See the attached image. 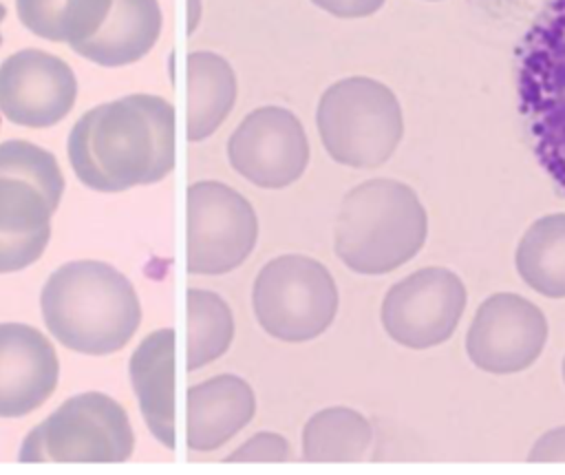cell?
<instances>
[{"label": "cell", "instance_id": "cell-18", "mask_svg": "<svg viewBox=\"0 0 565 475\" xmlns=\"http://www.w3.org/2000/svg\"><path fill=\"white\" fill-rule=\"evenodd\" d=\"M232 64L214 51L188 55V139L201 141L216 133L236 102Z\"/></svg>", "mask_w": 565, "mask_h": 475}, {"label": "cell", "instance_id": "cell-13", "mask_svg": "<svg viewBox=\"0 0 565 475\" xmlns=\"http://www.w3.org/2000/svg\"><path fill=\"white\" fill-rule=\"evenodd\" d=\"M77 97L73 68L42 49H22L0 64V113L26 128L62 122Z\"/></svg>", "mask_w": 565, "mask_h": 475}, {"label": "cell", "instance_id": "cell-17", "mask_svg": "<svg viewBox=\"0 0 565 475\" xmlns=\"http://www.w3.org/2000/svg\"><path fill=\"white\" fill-rule=\"evenodd\" d=\"M161 22L157 0H113L104 24L71 49L99 66H126L150 53L159 40Z\"/></svg>", "mask_w": 565, "mask_h": 475}, {"label": "cell", "instance_id": "cell-9", "mask_svg": "<svg viewBox=\"0 0 565 475\" xmlns=\"http://www.w3.org/2000/svg\"><path fill=\"white\" fill-rule=\"evenodd\" d=\"M258 241L252 203L221 181L188 188V272L218 276L236 270Z\"/></svg>", "mask_w": 565, "mask_h": 475}, {"label": "cell", "instance_id": "cell-8", "mask_svg": "<svg viewBox=\"0 0 565 475\" xmlns=\"http://www.w3.org/2000/svg\"><path fill=\"white\" fill-rule=\"evenodd\" d=\"M252 307L258 325L271 338L307 342L333 323L338 287L329 270L316 258L282 254L258 272Z\"/></svg>", "mask_w": 565, "mask_h": 475}, {"label": "cell", "instance_id": "cell-7", "mask_svg": "<svg viewBox=\"0 0 565 475\" xmlns=\"http://www.w3.org/2000/svg\"><path fill=\"white\" fill-rule=\"evenodd\" d=\"M135 451V435L119 402L88 391L68 398L31 429L20 446L29 464H119Z\"/></svg>", "mask_w": 565, "mask_h": 475}, {"label": "cell", "instance_id": "cell-1", "mask_svg": "<svg viewBox=\"0 0 565 475\" xmlns=\"http://www.w3.org/2000/svg\"><path fill=\"white\" fill-rule=\"evenodd\" d=\"M174 106L148 93L86 110L68 133V161L90 190L121 192L168 177L177 157Z\"/></svg>", "mask_w": 565, "mask_h": 475}, {"label": "cell", "instance_id": "cell-24", "mask_svg": "<svg viewBox=\"0 0 565 475\" xmlns=\"http://www.w3.org/2000/svg\"><path fill=\"white\" fill-rule=\"evenodd\" d=\"M311 2L335 18H366L384 4V0H311Z\"/></svg>", "mask_w": 565, "mask_h": 475}, {"label": "cell", "instance_id": "cell-22", "mask_svg": "<svg viewBox=\"0 0 565 475\" xmlns=\"http://www.w3.org/2000/svg\"><path fill=\"white\" fill-rule=\"evenodd\" d=\"M234 338L230 305L214 292H188V369L196 371L221 358Z\"/></svg>", "mask_w": 565, "mask_h": 475}, {"label": "cell", "instance_id": "cell-20", "mask_svg": "<svg viewBox=\"0 0 565 475\" xmlns=\"http://www.w3.org/2000/svg\"><path fill=\"white\" fill-rule=\"evenodd\" d=\"M113 0H15L20 22L38 38L75 46L106 20Z\"/></svg>", "mask_w": 565, "mask_h": 475}, {"label": "cell", "instance_id": "cell-25", "mask_svg": "<svg viewBox=\"0 0 565 475\" xmlns=\"http://www.w3.org/2000/svg\"><path fill=\"white\" fill-rule=\"evenodd\" d=\"M527 460L530 462H565V426H558L541 435L534 442Z\"/></svg>", "mask_w": 565, "mask_h": 475}, {"label": "cell", "instance_id": "cell-4", "mask_svg": "<svg viewBox=\"0 0 565 475\" xmlns=\"http://www.w3.org/2000/svg\"><path fill=\"white\" fill-rule=\"evenodd\" d=\"M516 88L534 155L565 194V0H550L527 29Z\"/></svg>", "mask_w": 565, "mask_h": 475}, {"label": "cell", "instance_id": "cell-14", "mask_svg": "<svg viewBox=\"0 0 565 475\" xmlns=\"http://www.w3.org/2000/svg\"><path fill=\"white\" fill-rule=\"evenodd\" d=\"M60 362L33 327L0 323V418H22L55 391Z\"/></svg>", "mask_w": 565, "mask_h": 475}, {"label": "cell", "instance_id": "cell-26", "mask_svg": "<svg viewBox=\"0 0 565 475\" xmlns=\"http://www.w3.org/2000/svg\"><path fill=\"white\" fill-rule=\"evenodd\" d=\"M203 15V2L201 0H188V33H194Z\"/></svg>", "mask_w": 565, "mask_h": 475}, {"label": "cell", "instance_id": "cell-2", "mask_svg": "<svg viewBox=\"0 0 565 475\" xmlns=\"http://www.w3.org/2000/svg\"><path fill=\"white\" fill-rule=\"evenodd\" d=\"M40 307L46 329L66 349L106 356L124 349L141 323L132 283L102 261H71L42 287Z\"/></svg>", "mask_w": 565, "mask_h": 475}, {"label": "cell", "instance_id": "cell-19", "mask_svg": "<svg viewBox=\"0 0 565 475\" xmlns=\"http://www.w3.org/2000/svg\"><path fill=\"white\" fill-rule=\"evenodd\" d=\"M516 270L539 294L565 298V214L534 221L516 247Z\"/></svg>", "mask_w": 565, "mask_h": 475}, {"label": "cell", "instance_id": "cell-16", "mask_svg": "<svg viewBox=\"0 0 565 475\" xmlns=\"http://www.w3.org/2000/svg\"><path fill=\"white\" fill-rule=\"evenodd\" d=\"M174 340L170 327L148 334L130 358V382L150 433L170 451L177 448L174 422Z\"/></svg>", "mask_w": 565, "mask_h": 475}, {"label": "cell", "instance_id": "cell-11", "mask_svg": "<svg viewBox=\"0 0 565 475\" xmlns=\"http://www.w3.org/2000/svg\"><path fill=\"white\" fill-rule=\"evenodd\" d=\"M232 168L267 190L291 186L309 163V141L300 119L282 106H260L243 117L227 139Z\"/></svg>", "mask_w": 565, "mask_h": 475}, {"label": "cell", "instance_id": "cell-28", "mask_svg": "<svg viewBox=\"0 0 565 475\" xmlns=\"http://www.w3.org/2000/svg\"><path fill=\"white\" fill-rule=\"evenodd\" d=\"M563 380H565V360H563Z\"/></svg>", "mask_w": 565, "mask_h": 475}, {"label": "cell", "instance_id": "cell-3", "mask_svg": "<svg viewBox=\"0 0 565 475\" xmlns=\"http://www.w3.org/2000/svg\"><path fill=\"white\" fill-rule=\"evenodd\" d=\"M426 232V210L413 188L395 179H371L344 194L333 247L349 270L375 276L411 261Z\"/></svg>", "mask_w": 565, "mask_h": 475}, {"label": "cell", "instance_id": "cell-27", "mask_svg": "<svg viewBox=\"0 0 565 475\" xmlns=\"http://www.w3.org/2000/svg\"><path fill=\"white\" fill-rule=\"evenodd\" d=\"M4 15H7V9H4V4L0 2V22L4 20ZM0 44H2V35H0Z\"/></svg>", "mask_w": 565, "mask_h": 475}, {"label": "cell", "instance_id": "cell-23", "mask_svg": "<svg viewBox=\"0 0 565 475\" xmlns=\"http://www.w3.org/2000/svg\"><path fill=\"white\" fill-rule=\"evenodd\" d=\"M289 457V442L278 433L263 431L243 442L234 453H230L227 462H287Z\"/></svg>", "mask_w": 565, "mask_h": 475}, {"label": "cell", "instance_id": "cell-10", "mask_svg": "<svg viewBox=\"0 0 565 475\" xmlns=\"http://www.w3.org/2000/svg\"><path fill=\"white\" fill-rule=\"evenodd\" d=\"M463 307L461 278L446 267H424L388 289L382 303V325L395 342L428 349L455 334Z\"/></svg>", "mask_w": 565, "mask_h": 475}, {"label": "cell", "instance_id": "cell-6", "mask_svg": "<svg viewBox=\"0 0 565 475\" xmlns=\"http://www.w3.org/2000/svg\"><path fill=\"white\" fill-rule=\"evenodd\" d=\"M316 126L329 157L349 168L382 166L404 135L395 93L371 77H344L318 102Z\"/></svg>", "mask_w": 565, "mask_h": 475}, {"label": "cell", "instance_id": "cell-15", "mask_svg": "<svg viewBox=\"0 0 565 475\" xmlns=\"http://www.w3.org/2000/svg\"><path fill=\"white\" fill-rule=\"evenodd\" d=\"M256 413L252 387L232 373H221L188 389V446L216 451L230 442Z\"/></svg>", "mask_w": 565, "mask_h": 475}, {"label": "cell", "instance_id": "cell-21", "mask_svg": "<svg viewBox=\"0 0 565 475\" xmlns=\"http://www.w3.org/2000/svg\"><path fill=\"white\" fill-rule=\"evenodd\" d=\"M373 440L369 420L347 407L322 409L302 429L305 462H360Z\"/></svg>", "mask_w": 565, "mask_h": 475}, {"label": "cell", "instance_id": "cell-12", "mask_svg": "<svg viewBox=\"0 0 565 475\" xmlns=\"http://www.w3.org/2000/svg\"><path fill=\"white\" fill-rule=\"evenodd\" d=\"M545 340L547 323L534 303L519 294H494L477 309L466 351L483 371L514 373L541 356Z\"/></svg>", "mask_w": 565, "mask_h": 475}, {"label": "cell", "instance_id": "cell-5", "mask_svg": "<svg viewBox=\"0 0 565 475\" xmlns=\"http://www.w3.org/2000/svg\"><path fill=\"white\" fill-rule=\"evenodd\" d=\"M62 192L64 177L49 150L24 139L0 144V274L44 254Z\"/></svg>", "mask_w": 565, "mask_h": 475}]
</instances>
